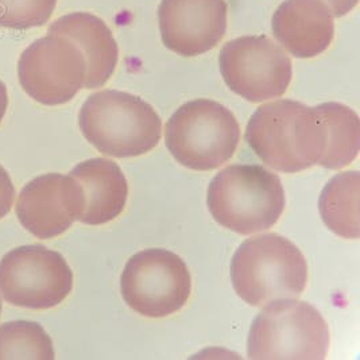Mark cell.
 Wrapping results in <instances>:
<instances>
[{
	"instance_id": "obj_1",
	"label": "cell",
	"mask_w": 360,
	"mask_h": 360,
	"mask_svg": "<svg viewBox=\"0 0 360 360\" xmlns=\"http://www.w3.org/2000/svg\"><path fill=\"white\" fill-rule=\"evenodd\" d=\"M246 141L263 164L282 173L320 164L327 148L316 107L289 98L261 105L248 120Z\"/></svg>"
},
{
	"instance_id": "obj_2",
	"label": "cell",
	"mask_w": 360,
	"mask_h": 360,
	"mask_svg": "<svg viewBox=\"0 0 360 360\" xmlns=\"http://www.w3.org/2000/svg\"><path fill=\"white\" fill-rule=\"evenodd\" d=\"M79 126L92 146L115 158L146 154L162 134V120L148 103L115 89L98 91L84 101Z\"/></svg>"
},
{
	"instance_id": "obj_3",
	"label": "cell",
	"mask_w": 360,
	"mask_h": 360,
	"mask_svg": "<svg viewBox=\"0 0 360 360\" xmlns=\"http://www.w3.org/2000/svg\"><path fill=\"white\" fill-rule=\"evenodd\" d=\"M232 286L251 307L279 298H298L307 288L308 264L293 242L278 233L245 240L231 262Z\"/></svg>"
},
{
	"instance_id": "obj_4",
	"label": "cell",
	"mask_w": 360,
	"mask_h": 360,
	"mask_svg": "<svg viewBox=\"0 0 360 360\" xmlns=\"http://www.w3.org/2000/svg\"><path fill=\"white\" fill-rule=\"evenodd\" d=\"M207 202L221 227L251 235L277 224L286 197L276 173L261 165L236 164L213 177Z\"/></svg>"
},
{
	"instance_id": "obj_5",
	"label": "cell",
	"mask_w": 360,
	"mask_h": 360,
	"mask_svg": "<svg viewBox=\"0 0 360 360\" xmlns=\"http://www.w3.org/2000/svg\"><path fill=\"white\" fill-rule=\"evenodd\" d=\"M239 141L240 126L235 115L208 98L182 104L165 130V143L174 160L197 172H210L229 162Z\"/></svg>"
},
{
	"instance_id": "obj_6",
	"label": "cell",
	"mask_w": 360,
	"mask_h": 360,
	"mask_svg": "<svg viewBox=\"0 0 360 360\" xmlns=\"http://www.w3.org/2000/svg\"><path fill=\"white\" fill-rule=\"evenodd\" d=\"M329 329L313 305L279 298L264 305L252 321L247 355L250 359H326Z\"/></svg>"
},
{
	"instance_id": "obj_7",
	"label": "cell",
	"mask_w": 360,
	"mask_h": 360,
	"mask_svg": "<svg viewBox=\"0 0 360 360\" xmlns=\"http://www.w3.org/2000/svg\"><path fill=\"white\" fill-rule=\"evenodd\" d=\"M123 300L132 311L162 319L181 311L192 292L186 263L165 248H148L132 255L120 278Z\"/></svg>"
},
{
	"instance_id": "obj_8",
	"label": "cell",
	"mask_w": 360,
	"mask_h": 360,
	"mask_svg": "<svg viewBox=\"0 0 360 360\" xmlns=\"http://www.w3.org/2000/svg\"><path fill=\"white\" fill-rule=\"evenodd\" d=\"M73 288L65 258L46 247H17L0 259V293L20 308L44 311L60 305Z\"/></svg>"
},
{
	"instance_id": "obj_9",
	"label": "cell",
	"mask_w": 360,
	"mask_h": 360,
	"mask_svg": "<svg viewBox=\"0 0 360 360\" xmlns=\"http://www.w3.org/2000/svg\"><path fill=\"white\" fill-rule=\"evenodd\" d=\"M219 68L229 89L251 103L281 98L292 82L286 51L267 35H247L227 42Z\"/></svg>"
},
{
	"instance_id": "obj_10",
	"label": "cell",
	"mask_w": 360,
	"mask_h": 360,
	"mask_svg": "<svg viewBox=\"0 0 360 360\" xmlns=\"http://www.w3.org/2000/svg\"><path fill=\"white\" fill-rule=\"evenodd\" d=\"M23 91L44 105H61L84 88L86 63L80 48L65 35L35 39L18 60Z\"/></svg>"
},
{
	"instance_id": "obj_11",
	"label": "cell",
	"mask_w": 360,
	"mask_h": 360,
	"mask_svg": "<svg viewBox=\"0 0 360 360\" xmlns=\"http://www.w3.org/2000/svg\"><path fill=\"white\" fill-rule=\"evenodd\" d=\"M80 182L60 173L39 176L25 185L15 211L20 224L39 239L56 238L72 227L84 212Z\"/></svg>"
},
{
	"instance_id": "obj_12",
	"label": "cell",
	"mask_w": 360,
	"mask_h": 360,
	"mask_svg": "<svg viewBox=\"0 0 360 360\" xmlns=\"http://www.w3.org/2000/svg\"><path fill=\"white\" fill-rule=\"evenodd\" d=\"M226 0H162L160 32L167 49L195 57L212 50L227 30Z\"/></svg>"
},
{
	"instance_id": "obj_13",
	"label": "cell",
	"mask_w": 360,
	"mask_h": 360,
	"mask_svg": "<svg viewBox=\"0 0 360 360\" xmlns=\"http://www.w3.org/2000/svg\"><path fill=\"white\" fill-rule=\"evenodd\" d=\"M271 29L295 58H311L330 46L335 22L323 0H285L273 15Z\"/></svg>"
},
{
	"instance_id": "obj_14",
	"label": "cell",
	"mask_w": 360,
	"mask_h": 360,
	"mask_svg": "<svg viewBox=\"0 0 360 360\" xmlns=\"http://www.w3.org/2000/svg\"><path fill=\"white\" fill-rule=\"evenodd\" d=\"M48 33L65 35L82 50L86 63L84 88L95 89L111 79L119 49L112 32L100 18L89 13H72L53 22Z\"/></svg>"
},
{
	"instance_id": "obj_15",
	"label": "cell",
	"mask_w": 360,
	"mask_h": 360,
	"mask_svg": "<svg viewBox=\"0 0 360 360\" xmlns=\"http://www.w3.org/2000/svg\"><path fill=\"white\" fill-rule=\"evenodd\" d=\"M70 176L80 182L84 191V212L79 219L82 223L101 226L123 212L129 185L119 165L107 158H92L76 165Z\"/></svg>"
},
{
	"instance_id": "obj_16",
	"label": "cell",
	"mask_w": 360,
	"mask_h": 360,
	"mask_svg": "<svg viewBox=\"0 0 360 360\" xmlns=\"http://www.w3.org/2000/svg\"><path fill=\"white\" fill-rule=\"evenodd\" d=\"M359 193L356 170L336 174L321 192L319 208L323 221L344 239H359Z\"/></svg>"
},
{
	"instance_id": "obj_17",
	"label": "cell",
	"mask_w": 360,
	"mask_h": 360,
	"mask_svg": "<svg viewBox=\"0 0 360 360\" xmlns=\"http://www.w3.org/2000/svg\"><path fill=\"white\" fill-rule=\"evenodd\" d=\"M316 110L327 134V148L319 165L330 170L343 169L359 154V116L342 103H323Z\"/></svg>"
},
{
	"instance_id": "obj_18",
	"label": "cell",
	"mask_w": 360,
	"mask_h": 360,
	"mask_svg": "<svg viewBox=\"0 0 360 360\" xmlns=\"http://www.w3.org/2000/svg\"><path fill=\"white\" fill-rule=\"evenodd\" d=\"M54 358L53 342L38 323L17 320L0 327V360Z\"/></svg>"
},
{
	"instance_id": "obj_19",
	"label": "cell",
	"mask_w": 360,
	"mask_h": 360,
	"mask_svg": "<svg viewBox=\"0 0 360 360\" xmlns=\"http://www.w3.org/2000/svg\"><path fill=\"white\" fill-rule=\"evenodd\" d=\"M56 4L57 0H0V27L29 30L44 26Z\"/></svg>"
},
{
	"instance_id": "obj_20",
	"label": "cell",
	"mask_w": 360,
	"mask_h": 360,
	"mask_svg": "<svg viewBox=\"0 0 360 360\" xmlns=\"http://www.w3.org/2000/svg\"><path fill=\"white\" fill-rule=\"evenodd\" d=\"M15 200V188L7 170L0 165V219L11 211Z\"/></svg>"
},
{
	"instance_id": "obj_21",
	"label": "cell",
	"mask_w": 360,
	"mask_h": 360,
	"mask_svg": "<svg viewBox=\"0 0 360 360\" xmlns=\"http://www.w3.org/2000/svg\"><path fill=\"white\" fill-rule=\"evenodd\" d=\"M323 1L329 7L333 17L342 18L345 17L354 10L359 0H323Z\"/></svg>"
},
{
	"instance_id": "obj_22",
	"label": "cell",
	"mask_w": 360,
	"mask_h": 360,
	"mask_svg": "<svg viewBox=\"0 0 360 360\" xmlns=\"http://www.w3.org/2000/svg\"><path fill=\"white\" fill-rule=\"evenodd\" d=\"M8 107V96H7V86L3 82H0V123L6 115Z\"/></svg>"
},
{
	"instance_id": "obj_23",
	"label": "cell",
	"mask_w": 360,
	"mask_h": 360,
	"mask_svg": "<svg viewBox=\"0 0 360 360\" xmlns=\"http://www.w3.org/2000/svg\"><path fill=\"white\" fill-rule=\"evenodd\" d=\"M0 313H1V300H0Z\"/></svg>"
}]
</instances>
